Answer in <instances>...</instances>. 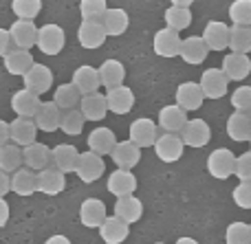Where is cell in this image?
Here are the masks:
<instances>
[{
    "mask_svg": "<svg viewBox=\"0 0 251 244\" xmlns=\"http://www.w3.org/2000/svg\"><path fill=\"white\" fill-rule=\"evenodd\" d=\"M159 139V126L148 117H139L130 123L128 128V141L137 148H154V141Z\"/></svg>",
    "mask_w": 251,
    "mask_h": 244,
    "instance_id": "1",
    "label": "cell"
},
{
    "mask_svg": "<svg viewBox=\"0 0 251 244\" xmlns=\"http://www.w3.org/2000/svg\"><path fill=\"white\" fill-rule=\"evenodd\" d=\"M64 44H66V33L62 26L49 22V24H42L38 29V42H35V46L40 48V53H44V55H57V53H62Z\"/></svg>",
    "mask_w": 251,
    "mask_h": 244,
    "instance_id": "2",
    "label": "cell"
},
{
    "mask_svg": "<svg viewBox=\"0 0 251 244\" xmlns=\"http://www.w3.org/2000/svg\"><path fill=\"white\" fill-rule=\"evenodd\" d=\"M207 172H209V176H214L218 180H227L229 176H234V172H236L234 152L227 148H216L207 156Z\"/></svg>",
    "mask_w": 251,
    "mask_h": 244,
    "instance_id": "3",
    "label": "cell"
},
{
    "mask_svg": "<svg viewBox=\"0 0 251 244\" xmlns=\"http://www.w3.org/2000/svg\"><path fill=\"white\" fill-rule=\"evenodd\" d=\"M106 172V163L104 158L100 156V154L91 152V150H86V152L79 154V161H77V170H75V174L79 176V180L86 185L91 183H97V180L104 176Z\"/></svg>",
    "mask_w": 251,
    "mask_h": 244,
    "instance_id": "4",
    "label": "cell"
},
{
    "mask_svg": "<svg viewBox=\"0 0 251 244\" xmlns=\"http://www.w3.org/2000/svg\"><path fill=\"white\" fill-rule=\"evenodd\" d=\"M183 150H185V143L181 134H174V132H163L154 141V154L163 163H176L183 156Z\"/></svg>",
    "mask_w": 251,
    "mask_h": 244,
    "instance_id": "5",
    "label": "cell"
},
{
    "mask_svg": "<svg viewBox=\"0 0 251 244\" xmlns=\"http://www.w3.org/2000/svg\"><path fill=\"white\" fill-rule=\"evenodd\" d=\"M201 88H203L205 99H223L229 88V79L223 73V68H207L201 75Z\"/></svg>",
    "mask_w": 251,
    "mask_h": 244,
    "instance_id": "6",
    "label": "cell"
},
{
    "mask_svg": "<svg viewBox=\"0 0 251 244\" xmlns=\"http://www.w3.org/2000/svg\"><path fill=\"white\" fill-rule=\"evenodd\" d=\"M205 101L203 88H201L199 82H183L176 86V92H174V104L181 106L185 112L190 110H199Z\"/></svg>",
    "mask_w": 251,
    "mask_h": 244,
    "instance_id": "7",
    "label": "cell"
},
{
    "mask_svg": "<svg viewBox=\"0 0 251 244\" xmlns=\"http://www.w3.org/2000/svg\"><path fill=\"white\" fill-rule=\"evenodd\" d=\"M181 139H183V143H185V148L199 150L209 143L212 130H209L207 121H203V119H190V121L185 123V128L181 130Z\"/></svg>",
    "mask_w": 251,
    "mask_h": 244,
    "instance_id": "8",
    "label": "cell"
},
{
    "mask_svg": "<svg viewBox=\"0 0 251 244\" xmlns=\"http://www.w3.org/2000/svg\"><path fill=\"white\" fill-rule=\"evenodd\" d=\"M181 35H178V31L174 29H159L154 33V40H152V48H154V53L159 57H165V60H170V57H176L178 51H181Z\"/></svg>",
    "mask_w": 251,
    "mask_h": 244,
    "instance_id": "9",
    "label": "cell"
},
{
    "mask_svg": "<svg viewBox=\"0 0 251 244\" xmlns=\"http://www.w3.org/2000/svg\"><path fill=\"white\" fill-rule=\"evenodd\" d=\"M106 38H108V35H106V29H104V24H101V20H82V24H79V29H77V40L84 48L95 51V48L104 46Z\"/></svg>",
    "mask_w": 251,
    "mask_h": 244,
    "instance_id": "10",
    "label": "cell"
},
{
    "mask_svg": "<svg viewBox=\"0 0 251 244\" xmlns=\"http://www.w3.org/2000/svg\"><path fill=\"white\" fill-rule=\"evenodd\" d=\"M221 68H223V73L227 75L229 82H243L251 73V60L247 53H227V55L223 57Z\"/></svg>",
    "mask_w": 251,
    "mask_h": 244,
    "instance_id": "11",
    "label": "cell"
},
{
    "mask_svg": "<svg viewBox=\"0 0 251 244\" xmlns=\"http://www.w3.org/2000/svg\"><path fill=\"white\" fill-rule=\"evenodd\" d=\"M187 121H190L187 112L176 104L163 106V108L159 110V117H156V126L163 132H174V134H181V130L185 128Z\"/></svg>",
    "mask_w": 251,
    "mask_h": 244,
    "instance_id": "12",
    "label": "cell"
},
{
    "mask_svg": "<svg viewBox=\"0 0 251 244\" xmlns=\"http://www.w3.org/2000/svg\"><path fill=\"white\" fill-rule=\"evenodd\" d=\"M106 187L113 194L115 198H124V196H132L137 192V176L132 174V170H115L110 172Z\"/></svg>",
    "mask_w": 251,
    "mask_h": 244,
    "instance_id": "13",
    "label": "cell"
},
{
    "mask_svg": "<svg viewBox=\"0 0 251 244\" xmlns=\"http://www.w3.org/2000/svg\"><path fill=\"white\" fill-rule=\"evenodd\" d=\"M22 79H25V88H29V90L35 92V95H44V92H49L51 86H53L51 68L44 66V64H38V62L26 70V75Z\"/></svg>",
    "mask_w": 251,
    "mask_h": 244,
    "instance_id": "14",
    "label": "cell"
},
{
    "mask_svg": "<svg viewBox=\"0 0 251 244\" xmlns=\"http://www.w3.org/2000/svg\"><path fill=\"white\" fill-rule=\"evenodd\" d=\"M40 106H42L40 95L31 92L29 88H20V90H16L11 97V110L16 112V117L33 119L35 112L40 110Z\"/></svg>",
    "mask_w": 251,
    "mask_h": 244,
    "instance_id": "15",
    "label": "cell"
},
{
    "mask_svg": "<svg viewBox=\"0 0 251 244\" xmlns=\"http://www.w3.org/2000/svg\"><path fill=\"white\" fill-rule=\"evenodd\" d=\"M178 55H181V60L185 62V64L199 66L207 60L209 48H207V44H205V40L201 38V35H190V38H185L181 42V51H178Z\"/></svg>",
    "mask_w": 251,
    "mask_h": 244,
    "instance_id": "16",
    "label": "cell"
},
{
    "mask_svg": "<svg viewBox=\"0 0 251 244\" xmlns=\"http://www.w3.org/2000/svg\"><path fill=\"white\" fill-rule=\"evenodd\" d=\"M62 114H64V110H62L55 101H42V106H40V110L35 112L33 121L40 132H55L57 128L62 126Z\"/></svg>",
    "mask_w": 251,
    "mask_h": 244,
    "instance_id": "17",
    "label": "cell"
},
{
    "mask_svg": "<svg viewBox=\"0 0 251 244\" xmlns=\"http://www.w3.org/2000/svg\"><path fill=\"white\" fill-rule=\"evenodd\" d=\"M209 51H225L229 48V26L221 20H209L203 29V35Z\"/></svg>",
    "mask_w": 251,
    "mask_h": 244,
    "instance_id": "18",
    "label": "cell"
},
{
    "mask_svg": "<svg viewBox=\"0 0 251 244\" xmlns=\"http://www.w3.org/2000/svg\"><path fill=\"white\" fill-rule=\"evenodd\" d=\"M66 189V176L57 167L49 165L38 172V192L47 194V196H57Z\"/></svg>",
    "mask_w": 251,
    "mask_h": 244,
    "instance_id": "19",
    "label": "cell"
},
{
    "mask_svg": "<svg viewBox=\"0 0 251 244\" xmlns=\"http://www.w3.org/2000/svg\"><path fill=\"white\" fill-rule=\"evenodd\" d=\"M9 35H11V44H16V48L29 51L38 42V26L33 20H16L9 29Z\"/></svg>",
    "mask_w": 251,
    "mask_h": 244,
    "instance_id": "20",
    "label": "cell"
},
{
    "mask_svg": "<svg viewBox=\"0 0 251 244\" xmlns=\"http://www.w3.org/2000/svg\"><path fill=\"white\" fill-rule=\"evenodd\" d=\"M79 150L71 143H60L51 150V165L57 167L64 174H71V172L77 170V161H79Z\"/></svg>",
    "mask_w": 251,
    "mask_h": 244,
    "instance_id": "21",
    "label": "cell"
},
{
    "mask_svg": "<svg viewBox=\"0 0 251 244\" xmlns=\"http://www.w3.org/2000/svg\"><path fill=\"white\" fill-rule=\"evenodd\" d=\"M79 110H82L86 121H104V117L108 114V104H106V95H101L100 90L91 92V95H82L79 101Z\"/></svg>",
    "mask_w": 251,
    "mask_h": 244,
    "instance_id": "22",
    "label": "cell"
},
{
    "mask_svg": "<svg viewBox=\"0 0 251 244\" xmlns=\"http://www.w3.org/2000/svg\"><path fill=\"white\" fill-rule=\"evenodd\" d=\"M86 143L91 152L100 154V156H108V154H113L115 145H117V136H115V132L110 128L100 126L86 136Z\"/></svg>",
    "mask_w": 251,
    "mask_h": 244,
    "instance_id": "23",
    "label": "cell"
},
{
    "mask_svg": "<svg viewBox=\"0 0 251 244\" xmlns=\"http://www.w3.org/2000/svg\"><path fill=\"white\" fill-rule=\"evenodd\" d=\"M97 231H100V238L106 244H122L126 242V238L130 233V224L113 214V216H106V220L100 224Z\"/></svg>",
    "mask_w": 251,
    "mask_h": 244,
    "instance_id": "24",
    "label": "cell"
},
{
    "mask_svg": "<svg viewBox=\"0 0 251 244\" xmlns=\"http://www.w3.org/2000/svg\"><path fill=\"white\" fill-rule=\"evenodd\" d=\"M106 205L100 198H86L79 205V222L88 229H100V224L106 220Z\"/></svg>",
    "mask_w": 251,
    "mask_h": 244,
    "instance_id": "25",
    "label": "cell"
},
{
    "mask_svg": "<svg viewBox=\"0 0 251 244\" xmlns=\"http://www.w3.org/2000/svg\"><path fill=\"white\" fill-rule=\"evenodd\" d=\"M9 130H11V143L26 148V145L35 143V136H38V126H35L33 119H25V117H16L9 123Z\"/></svg>",
    "mask_w": 251,
    "mask_h": 244,
    "instance_id": "26",
    "label": "cell"
},
{
    "mask_svg": "<svg viewBox=\"0 0 251 244\" xmlns=\"http://www.w3.org/2000/svg\"><path fill=\"white\" fill-rule=\"evenodd\" d=\"M11 192L18 196H33L38 192V172L31 167H18L11 174Z\"/></svg>",
    "mask_w": 251,
    "mask_h": 244,
    "instance_id": "27",
    "label": "cell"
},
{
    "mask_svg": "<svg viewBox=\"0 0 251 244\" xmlns=\"http://www.w3.org/2000/svg\"><path fill=\"white\" fill-rule=\"evenodd\" d=\"M106 104H108V110L113 114H128L130 110L134 108V92L130 90L128 86H117L110 88L106 92Z\"/></svg>",
    "mask_w": 251,
    "mask_h": 244,
    "instance_id": "28",
    "label": "cell"
},
{
    "mask_svg": "<svg viewBox=\"0 0 251 244\" xmlns=\"http://www.w3.org/2000/svg\"><path fill=\"white\" fill-rule=\"evenodd\" d=\"M71 82L77 86V90L82 95H91V92H97V88L101 86L100 79V70L91 64H82L73 70V79Z\"/></svg>",
    "mask_w": 251,
    "mask_h": 244,
    "instance_id": "29",
    "label": "cell"
},
{
    "mask_svg": "<svg viewBox=\"0 0 251 244\" xmlns=\"http://www.w3.org/2000/svg\"><path fill=\"white\" fill-rule=\"evenodd\" d=\"M110 158L115 161V165H117L119 170H132V167H137V163L141 161V148H137V145L130 143V141H117Z\"/></svg>",
    "mask_w": 251,
    "mask_h": 244,
    "instance_id": "30",
    "label": "cell"
},
{
    "mask_svg": "<svg viewBox=\"0 0 251 244\" xmlns=\"http://www.w3.org/2000/svg\"><path fill=\"white\" fill-rule=\"evenodd\" d=\"M227 136L231 141H238V143H249L251 141V114L234 110V114L227 119Z\"/></svg>",
    "mask_w": 251,
    "mask_h": 244,
    "instance_id": "31",
    "label": "cell"
},
{
    "mask_svg": "<svg viewBox=\"0 0 251 244\" xmlns=\"http://www.w3.org/2000/svg\"><path fill=\"white\" fill-rule=\"evenodd\" d=\"M2 60H4V70H7L9 75H16V77H25L26 70L35 64L33 55H31L29 51H25V48H13Z\"/></svg>",
    "mask_w": 251,
    "mask_h": 244,
    "instance_id": "32",
    "label": "cell"
},
{
    "mask_svg": "<svg viewBox=\"0 0 251 244\" xmlns=\"http://www.w3.org/2000/svg\"><path fill=\"white\" fill-rule=\"evenodd\" d=\"M22 158H25V165L26 167L40 172V170H44V167L51 165V148L35 141V143L22 148Z\"/></svg>",
    "mask_w": 251,
    "mask_h": 244,
    "instance_id": "33",
    "label": "cell"
},
{
    "mask_svg": "<svg viewBox=\"0 0 251 244\" xmlns=\"http://www.w3.org/2000/svg\"><path fill=\"white\" fill-rule=\"evenodd\" d=\"M100 79H101V86L104 88H117V86H124V79H126V66L122 64L119 60H104L101 62L100 68Z\"/></svg>",
    "mask_w": 251,
    "mask_h": 244,
    "instance_id": "34",
    "label": "cell"
},
{
    "mask_svg": "<svg viewBox=\"0 0 251 244\" xmlns=\"http://www.w3.org/2000/svg\"><path fill=\"white\" fill-rule=\"evenodd\" d=\"M115 216L117 218H122L124 222L128 224H134L141 220L143 216V202L139 200L137 196H124V198H117V202H115Z\"/></svg>",
    "mask_w": 251,
    "mask_h": 244,
    "instance_id": "35",
    "label": "cell"
},
{
    "mask_svg": "<svg viewBox=\"0 0 251 244\" xmlns=\"http://www.w3.org/2000/svg\"><path fill=\"white\" fill-rule=\"evenodd\" d=\"M101 24H104V29H106V35H110V38L124 35L130 26L128 11H124V9H119V7L108 9V11L104 13V18H101Z\"/></svg>",
    "mask_w": 251,
    "mask_h": 244,
    "instance_id": "36",
    "label": "cell"
},
{
    "mask_svg": "<svg viewBox=\"0 0 251 244\" xmlns=\"http://www.w3.org/2000/svg\"><path fill=\"white\" fill-rule=\"evenodd\" d=\"M53 101L60 106L62 110H73V108H79V101H82V92L77 90L73 82L69 84H60L53 92Z\"/></svg>",
    "mask_w": 251,
    "mask_h": 244,
    "instance_id": "37",
    "label": "cell"
},
{
    "mask_svg": "<svg viewBox=\"0 0 251 244\" xmlns=\"http://www.w3.org/2000/svg\"><path fill=\"white\" fill-rule=\"evenodd\" d=\"M165 18V26L168 29H174V31H185L187 26L192 24V11L190 7H176V4H170L163 13Z\"/></svg>",
    "mask_w": 251,
    "mask_h": 244,
    "instance_id": "38",
    "label": "cell"
},
{
    "mask_svg": "<svg viewBox=\"0 0 251 244\" xmlns=\"http://www.w3.org/2000/svg\"><path fill=\"white\" fill-rule=\"evenodd\" d=\"M25 158H22V148L16 143H7L0 148V170L13 174L18 167H22Z\"/></svg>",
    "mask_w": 251,
    "mask_h": 244,
    "instance_id": "39",
    "label": "cell"
},
{
    "mask_svg": "<svg viewBox=\"0 0 251 244\" xmlns=\"http://www.w3.org/2000/svg\"><path fill=\"white\" fill-rule=\"evenodd\" d=\"M229 51L231 53L251 51V26H240V24L229 26Z\"/></svg>",
    "mask_w": 251,
    "mask_h": 244,
    "instance_id": "40",
    "label": "cell"
},
{
    "mask_svg": "<svg viewBox=\"0 0 251 244\" xmlns=\"http://www.w3.org/2000/svg\"><path fill=\"white\" fill-rule=\"evenodd\" d=\"M84 123H86V119H84V114H82V110H79V108L64 110L60 130L64 132V134H69V136H77V134H82Z\"/></svg>",
    "mask_w": 251,
    "mask_h": 244,
    "instance_id": "41",
    "label": "cell"
},
{
    "mask_svg": "<svg viewBox=\"0 0 251 244\" xmlns=\"http://www.w3.org/2000/svg\"><path fill=\"white\" fill-rule=\"evenodd\" d=\"M11 11L18 20H33L42 11V0H11Z\"/></svg>",
    "mask_w": 251,
    "mask_h": 244,
    "instance_id": "42",
    "label": "cell"
},
{
    "mask_svg": "<svg viewBox=\"0 0 251 244\" xmlns=\"http://www.w3.org/2000/svg\"><path fill=\"white\" fill-rule=\"evenodd\" d=\"M231 24L251 26V0H234L227 9Z\"/></svg>",
    "mask_w": 251,
    "mask_h": 244,
    "instance_id": "43",
    "label": "cell"
},
{
    "mask_svg": "<svg viewBox=\"0 0 251 244\" xmlns=\"http://www.w3.org/2000/svg\"><path fill=\"white\" fill-rule=\"evenodd\" d=\"M225 244H251V227L249 222H231L225 229Z\"/></svg>",
    "mask_w": 251,
    "mask_h": 244,
    "instance_id": "44",
    "label": "cell"
},
{
    "mask_svg": "<svg viewBox=\"0 0 251 244\" xmlns=\"http://www.w3.org/2000/svg\"><path fill=\"white\" fill-rule=\"evenodd\" d=\"M108 11L106 0H79V13L84 20H101Z\"/></svg>",
    "mask_w": 251,
    "mask_h": 244,
    "instance_id": "45",
    "label": "cell"
},
{
    "mask_svg": "<svg viewBox=\"0 0 251 244\" xmlns=\"http://www.w3.org/2000/svg\"><path fill=\"white\" fill-rule=\"evenodd\" d=\"M231 106L238 112H247L251 114V86H240L234 90L231 95Z\"/></svg>",
    "mask_w": 251,
    "mask_h": 244,
    "instance_id": "46",
    "label": "cell"
},
{
    "mask_svg": "<svg viewBox=\"0 0 251 244\" xmlns=\"http://www.w3.org/2000/svg\"><path fill=\"white\" fill-rule=\"evenodd\" d=\"M234 176L240 183H251V150L240 156H236V172Z\"/></svg>",
    "mask_w": 251,
    "mask_h": 244,
    "instance_id": "47",
    "label": "cell"
},
{
    "mask_svg": "<svg viewBox=\"0 0 251 244\" xmlns=\"http://www.w3.org/2000/svg\"><path fill=\"white\" fill-rule=\"evenodd\" d=\"M231 198H234L236 207H240V209H251V183H240L238 187L231 192Z\"/></svg>",
    "mask_w": 251,
    "mask_h": 244,
    "instance_id": "48",
    "label": "cell"
},
{
    "mask_svg": "<svg viewBox=\"0 0 251 244\" xmlns=\"http://www.w3.org/2000/svg\"><path fill=\"white\" fill-rule=\"evenodd\" d=\"M9 192H11V174L0 170V198H4Z\"/></svg>",
    "mask_w": 251,
    "mask_h": 244,
    "instance_id": "49",
    "label": "cell"
},
{
    "mask_svg": "<svg viewBox=\"0 0 251 244\" xmlns=\"http://www.w3.org/2000/svg\"><path fill=\"white\" fill-rule=\"evenodd\" d=\"M9 44H11L9 29H0V57H4L9 53Z\"/></svg>",
    "mask_w": 251,
    "mask_h": 244,
    "instance_id": "50",
    "label": "cell"
},
{
    "mask_svg": "<svg viewBox=\"0 0 251 244\" xmlns=\"http://www.w3.org/2000/svg\"><path fill=\"white\" fill-rule=\"evenodd\" d=\"M11 143V130H9V121L0 119V148Z\"/></svg>",
    "mask_w": 251,
    "mask_h": 244,
    "instance_id": "51",
    "label": "cell"
},
{
    "mask_svg": "<svg viewBox=\"0 0 251 244\" xmlns=\"http://www.w3.org/2000/svg\"><path fill=\"white\" fill-rule=\"evenodd\" d=\"M9 214H11V211H9V202L4 200V198H0V229L9 222Z\"/></svg>",
    "mask_w": 251,
    "mask_h": 244,
    "instance_id": "52",
    "label": "cell"
},
{
    "mask_svg": "<svg viewBox=\"0 0 251 244\" xmlns=\"http://www.w3.org/2000/svg\"><path fill=\"white\" fill-rule=\"evenodd\" d=\"M44 244H73V242H71L66 236H62V233H55V236H51Z\"/></svg>",
    "mask_w": 251,
    "mask_h": 244,
    "instance_id": "53",
    "label": "cell"
},
{
    "mask_svg": "<svg viewBox=\"0 0 251 244\" xmlns=\"http://www.w3.org/2000/svg\"><path fill=\"white\" fill-rule=\"evenodd\" d=\"M172 4H176V7H192L194 4V0H170Z\"/></svg>",
    "mask_w": 251,
    "mask_h": 244,
    "instance_id": "54",
    "label": "cell"
},
{
    "mask_svg": "<svg viewBox=\"0 0 251 244\" xmlns=\"http://www.w3.org/2000/svg\"><path fill=\"white\" fill-rule=\"evenodd\" d=\"M174 244H199V242H196L194 238H187V236H183V238H178V240L174 242Z\"/></svg>",
    "mask_w": 251,
    "mask_h": 244,
    "instance_id": "55",
    "label": "cell"
},
{
    "mask_svg": "<svg viewBox=\"0 0 251 244\" xmlns=\"http://www.w3.org/2000/svg\"><path fill=\"white\" fill-rule=\"evenodd\" d=\"M154 244H165V242H154Z\"/></svg>",
    "mask_w": 251,
    "mask_h": 244,
    "instance_id": "56",
    "label": "cell"
},
{
    "mask_svg": "<svg viewBox=\"0 0 251 244\" xmlns=\"http://www.w3.org/2000/svg\"><path fill=\"white\" fill-rule=\"evenodd\" d=\"M249 145H251V141H249Z\"/></svg>",
    "mask_w": 251,
    "mask_h": 244,
    "instance_id": "57",
    "label": "cell"
},
{
    "mask_svg": "<svg viewBox=\"0 0 251 244\" xmlns=\"http://www.w3.org/2000/svg\"><path fill=\"white\" fill-rule=\"evenodd\" d=\"M249 227H251V222H249Z\"/></svg>",
    "mask_w": 251,
    "mask_h": 244,
    "instance_id": "58",
    "label": "cell"
}]
</instances>
